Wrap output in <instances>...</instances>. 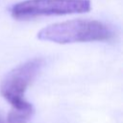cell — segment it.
<instances>
[{
	"mask_svg": "<svg viewBox=\"0 0 123 123\" xmlns=\"http://www.w3.org/2000/svg\"><path fill=\"white\" fill-rule=\"evenodd\" d=\"M113 37L114 32L108 24L91 19H73L54 23L37 33L38 39L59 44L108 41Z\"/></svg>",
	"mask_w": 123,
	"mask_h": 123,
	"instance_id": "6da1fadb",
	"label": "cell"
},
{
	"mask_svg": "<svg viewBox=\"0 0 123 123\" xmlns=\"http://www.w3.org/2000/svg\"><path fill=\"white\" fill-rule=\"evenodd\" d=\"M89 0H24L11 8L14 19L26 20L40 16L64 15L89 12Z\"/></svg>",
	"mask_w": 123,
	"mask_h": 123,
	"instance_id": "7a4b0ae2",
	"label": "cell"
},
{
	"mask_svg": "<svg viewBox=\"0 0 123 123\" xmlns=\"http://www.w3.org/2000/svg\"><path fill=\"white\" fill-rule=\"evenodd\" d=\"M42 66L43 61L41 59H33L16 66L6 75L1 84L0 91L12 107L20 106L27 102L24 98L25 91Z\"/></svg>",
	"mask_w": 123,
	"mask_h": 123,
	"instance_id": "3957f363",
	"label": "cell"
},
{
	"mask_svg": "<svg viewBox=\"0 0 123 123\" xmlns=\"http://www.w3.org/2000/svg\"><path fill=\"white\" fill-rule=\"evenodd\" d=\"M35 110L31 103L28 101L20 106L12 107L7 119L6 123H30Z\"/></svg>",
	"mask_w": 123,
	"mask_h": 123,
	"instance_id": "277c9868",
	"label": "cell"
},
{
	"mask_svg": "<svg viewBox=\"0 0 123 123\" xmlns=\"http://www.w3.org/2000/svg\"><path fill=\"white\" fill-rule=\"evenodd\" d=\"M0 123H6V120H5L1 115H0Z\"/></svg>",
	"mask_w": 123,
	"mask_h": 123,
	"instance_id": "5b68a950",
	"label": "cell"
}]
</instances>
